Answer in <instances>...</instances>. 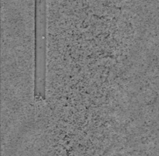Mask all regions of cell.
I'll return each mask as SVG.
<instances>
[{
	"label": "cell",
	"instance_id": "6da1fadb",
	"mask_svg": "<svg viewBox=\"0 0 159 156\" xmlns=\"http://www.w3.org/2000/svg\"><path fill=\"white\" fill-rule=\"evenodd\" d=\"M45 7H39V12L37 17V85L39 92L43 93V81H44L45 71V46H46V31H45Z\"/></svg>",
	"mask_w": 159,
	"mask_h": 156
}]
</instances>
